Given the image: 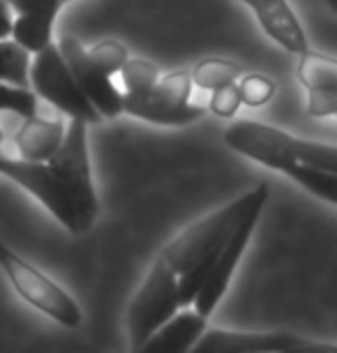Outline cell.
<instances>
[{"mask_svg": "<svg viewBox=\"0 0 337 353\" xmlns=\"http://www.w3.org/2000/svg\"><path fill=\"white\" fill-rule=\"evenodd\" d=\"M326 3H328V8H330V10L337 12V0H326Z\"/></svg>", "mask_w": 337, "mask_h": 353, "instance_id": "d4e9b609", "label": "cell"}, {"mask_svg": "<svg viewBox=\"0 0 337 353\" xmlns=\"http://www.w3.org/2000/svg\"><path fill=\"white\" fill-rule=\"evenodd\" d=\"M65 3H70V0H65Z\"/></svg>", "mask_w": 337, "mask_h": 353, "instance_id": "4316f807", "label": "cell"}, {"mask_svg": "<svg viewBox=\"0 0 337 353\" xmlns=\"http://www.w3.org/2000/svg\"><path fill=\"white\" fill-rule=\"evenodd\" d=\"M61 51L65 65L70 68L76 85L81 88L85 99L92 104V109L100 113V118L111 121L123 113V92L116 88L114 77H109L100 65L88 56V49L74 37H63L56 44Z\"/></svg>", "mask_w": 337, "mask_h": 353, "instance_id": "9c48e42d", "label": "cell"}, {"mask_svg": "<svg viewBox=\"0 0 337 353\" xmlns=\"http://www.w3.org/2000/svg\"><path fill=\"white\" fill-rule=\"evenodd\" d=\"M65 123L49 118H25L14 134V145L19 159L25 162H49L61 150L65 139Z\"/></svg>", "mask_w": 337, "mask_h": 353, "instance_id": "5bb4252c", "label": "cell"}, {"mask_svg": "<svg viewBox=\"0 0 337 353\" xmlns=\"http://www.w3.org/2000/svg\"><path fill=\"white\" fill-rule=\"evenodd\" d=\"M123 79V95L125 97H143L153 90V85L160 79V70L155 63L146 61V58H132L123 65L121 70Z\"/></svg>", "mask_w": 337, "mask_h": 353, "instance_id": "e0dca14e", "label": "cell"}, {"mask_svg": "<svg viewBox=\"0 0 337 353\" xmlns=\"http://www.w3.org/2000/svg\"><path fill=\"white\" fill-rule=\"evenodd\" d=\"M35 92L30 88H19V85L0 81V113H14L21 121L37 116Z\"/></svg>", "mask_w": 337, "mask_h": 353, "instance_id": "ac0fdd59", "label": "cell"}, {"mask_svg": "<svg viewBox=\"0 0 337 353\" xmlns=\"http://www.w3.org/2000/svg\"><path fill=\"white\" fill-rule=\"evenodd\" d=\"M12 21H14V12L8 8V3H5V0H0V39L10 37Z\"/></svg>", "mask_w": 337, "mask_h": 353, "instance_id": "cb8c5ba5", "label": "cell"}, {"mask_svg": "<svg viewBox=\"0 0 337 353\" xmlns=\"http://www.w3.org/2000/svg\"><path fill=\"white\" fill-rule=\"evenodd\" d=\"M0 268L8 275L14 291L35 310H39L42 314L54 319L56 323H61L70 330L81 325L83 314L74 298L61 284H56L42 270L25 261L23 256H19L17 252L5 248L3 243H0Z\"/></svg>", "mask_w": 337, "mask_h": 353, "instance_id": "277c9868", "label": "cell"}, {"mask_svg": "<svg viewBox=\"0 0 337 353\" xmlns=\"http://www.w3.org/2000/svg\"><path fill=\"white\" fill-rule=\"evenodd\" d=\"M5 141V134H3V130H0V143H3Z\"/></svg>", "mask_w": 337, "mask_h": 353, "instance_id": "484cf974", "label": "cell"}, {"mask_svg": "<svg viewBox=\"0 0 337 353\" xmlns=\"http://www.w3.org/2000/svg\"><path fill=\"white\" fill-rule=\"evenodd\" d=\"M241 3L254 12L261 30L282 49L296 53V56L309 49L305 30H303L298 17L294 14L289 0H241Z\"/></svg>", "mask_w": 337, "mask_h": 353, "instance_id": "7c38bea8", "label": "cell"}, {"mask_svg": "<svg viewBox=\"0 0 337 353\" xmlns=\"http://www.w3.org/2000/svg\"><path fill=\"white\" fill-rule=\"evenodd\" d=\"M192 83L199 85L203 90H215L222 88V85L236 83L238 79L243 77V68L234 61H227V58H203L190 70Z\"/></svg>", "mask_w": 337, "mask_h": 353, "instance_id": "9a60e30c", "label": "cell"}, {"mask_svg": "<svg viewBox=\"0 0 337 353\" xmlns=\"http://www.w3.org/2000/svg\"><path fill=\"white\" fill-rule=\"evenodd\" d=\"M5 178L30 192L74 236L88 231L100 215L88 155V125L81 121L68 125L61 150L49 162L12 159Z\"/></svg>", "mask_w": 337, "mask_h": 353, "instance_id": "6da1fadb", "label": "cell"}, {"mask_svg": "<svg viewBox=\"0 0 337 353\" xmlns=\"http://www.w3.org/2000/svg\"><path fill=\"white\" fill-rule=\"evenodd\" d=\"M236 85H238V92H241V102L245 106H252V109H259V106L268 104L277 92V85L273 79L266 74H259V72H254V74H243L236 81Z\"/></svg>", "mask_w": 337, "mask_h": 353, "instance_id": "d6986e66", "label": "cell"}, {"mask_svg": "<svg viewBox=\"0 0 337 353\" xmlns=\"http://www.w3.org/2000/svg\"><path fill=\"white\" fill-rule=\"evenodd\" d=\"M298 79L307 92V113L312 118H333L337 113V61L319 51L298 56Z\"/></svg>", "mask_w": 337, "mask_h": 353, "instance_id": "30bf717a", "label": "cell"}, {"mask_svg": "<svg viewBox=\"0 0 337 353\" xmlns=\"http://www.w3.org/2000/svg\"><path fill=\"white\" fill-rule=\"evenodd\" d=\"M88 56L100 65L109 77L121 74L123 65L130 61L127 46L123 42H118V39H102V42L92 44L88 49Z\"/></svg>", "mask_w": 337, "mask_h": 353, "instance_id": "ffe728a7", "label": "cell"}, {"mask_svg": "<svg viewBox=\"0 0 337 353\" xmlns=\"http://www.w3.org/2000/svg\"><path fill=\"white\" fill-rule=\"evenodd\" d=\"M28 70L30 53L12 42L10 37L0 39V81L19 85V88H30Z\"/></svg>", "mask_w": 337, "mask_h": 353, "instance_id": "2e32d148", "label": "cell"}, {"mask_svg": "<svg viewBox=\"0 0 337 353\" xmlns=\"http://www.w3.org/2000/svg\"><path fill=\"white\" fill-rule=\"evenodd\" d=\"M224 141L273 171H280L330 205L337 203V148L298 139L259 121H238L224 130Z\"/></svg>", "mask_w": 337, "mask_h": 353, "instance_id": "7a4b0ae2", "label": "cell"}, {"mask_svg": "<svg viewBox=\"0 0 337 353\" xmlns=\"http://www.w3.org/2000/svg\"><path fill=\"white\" fill-rule=\"evenodd\" d=\"M243 106L241 102V92H238V85L236 83H229V85H222V88H215L210 90V99H208V106L206 109L213 113L217 118H234L238 109Z\"/></svg>", "mask_w": 337, "mask_h": 353, "instance_id": "44dd1931", "label": "cell"}, {"mask_svg": "<svg viewBox=\"0 0 337 353\" xmlns=\"http://www.w3.org/2000/svg\"><path fill=\"white\" fill-rule=\"evenodd\" d=\"M181 307L178 275L164 261L155 259L127 310V335L132 349H136L157 328L171 321L181 312Z\"/></svg>", "mask_w": 337, "mask_h": 353, "instance_id": "52a82bcc", "label": "cell"}, {"mask_svg": "<svg viewBox=\"0 0 337 353\" xmlns=\"http://www.w3.org/2000/svg\"><path fill=\"white\" fill-rule=\"evenodd\" d=\"M30 90L37 99H44L56 111L68 116L70 121H81L85 125H100V113L92 109L81 88L76 85L70 68L65 65L56 42L30 58L28 70Z\"/></svg>", "mask_w": 337, "mask_h": 353, "instance_id": "5b68a950", "label": "cell"}, {"mask_svg": "<svg viewBox=\"0 0 337 353\" xmlns=\"http://www.w3.org/2000/svg\"><path fill=\"white\" fill-rule=\"evenodd\" d=\"M17 17H51L58 19L65 0H5Z\"/></svg>", "mask_w": 337, "mask_h": 353, "instance_id": "7402d4cb", "label": "cell"}, {"mask_svg": "<svg viewBox=\"0 0 337 353\" xmlns=\"http://www.w3.org/2000/svg\"><path fill=\"white\" fill-rule=\"evenodd\" d=\"M268 183H259L231 203L213 210L210 215L201 217L199 222L190 224L160 252L157 259L178 275V293H181L183 307H192L208 263L213 261V256L224 248L236 226L249 212L263 210L268 201Z\"/></svg>", "mask_w": 337, "mask_h": 353, "instance_id": "3957f363", "label": "cell"}, {"mask_svg": "<svg viewBox=\"0 0 337 353\" xmlns=\"http://www.w3.org/2000/svg\"><path fill=\"white\" fill-rule=\"evenodd\" d=\"M282 353H337V346L335 344H321V342H309L305 339L300 346H294L289 351H282Z\"/></svg>", "mask_w": 337, "mask_h": 353, "instance_id": "603a6c76", "label": "cell"}, {"mask_svg": "<svg viewBox=\"0 0 337 353\" xmlns=\"http://www.w3.org/2000/svg\"><path fill=\"white\" fill-rule=\"evenodd\" d=\"M192 83L190 70H174L169 74H162L153 85V90L143 97H125L123 95V113H127L139 121L169 125V128H183L201 116H206L208 109L201 104H190Z\"/></svg>", "mask_w": 337, "mask_h": 353, "instance_id": "8992f818", "label": "cell"}, {"mask_svg": "<svg viewBox=\"0 0 337 353\" xmlns=\"http://www.w3.org/2000/svg\"><path fill=\"white\" fill-rule=\"evenodd\" d=\"M208 328V319L196 314L194 310H185L157 328L146 342H141L132 353H190L201 332Z\"/></svg>", "mask_w": 337, "mask_h": 353, "instance_id": "4fadbf2b", "label": "cell"}, {"mask_svg": "<svg viewBox=\"0 0 337 353\" xmlns=\"http://www.w3.org/2000/svg\"><path fill=\"white\" fill-rule=\"evenodd\" d=\"M259 217H261V210L249 212V215L236 226V231L229 236L224 248L213 256V261L208 263V268L201 277L199 291H196V298H194V303H192V307H194V312L199 316L208 319L215 312L217 305H220L224 293L229 289L231 277H234L238 263H241L243 254H245L249 238H252V233H254V226L259 224Z\"/></svg>", "mask_w": 337, "mask_h": 353, "instance_id": "ba28073f", "label": "cell"}, {"mask_svg": "<svg viewBox=\"0 0 337 353\" xmlns=\"http://www.w3.org/2000/svg\"><path fill=\"white\" fill-rule=\"evenodd\" d=\"M305 339L289 332H238L206 328L190 353H282Z\"/></svg>", "mask_w": 337, "mask_h": 353, "instance_id": "8fae6325", "label": "cell"}]
</instances>
